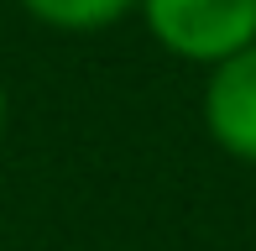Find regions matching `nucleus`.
<instances>
[{
    "label": "nucleus",
    "instance_id": "f257e3e1",
    "mask_svg": "<svg viewBox=\"0 0 256 251\" xmlns=\"http://www.w3.org/2000/svg\"><path fill=\"white\" fill-rule=\"evenodd\" d=\"M162 48L194 63H230L256 48V0H142Z\"/></svg>",
    "mask_w": 256,
    "mask_h": 251
},
{
    "label": "nucleus",
    "instance_id": "f03ea898",
    "mask_svg": "<svg viewBox=\"0 0 256 251\" xmlns=\"http://www.w3.org/2000/svg\"><path fill=\"white\" fill-rule=\"evenodd\" d=\"M204 120L225 152L256 162V48L214 68V78L204 89Z\"/></svg>",
    "mask_w": 256,
    "mask_h": 251
},
{
    "label": "nucleus",
    "instance_id": "7ed1b4c3",
    "mask_svg": "<svg viewBox=\"0 0 256 251\" xmlns=\"http://www.w3.org/2000/svg\"><path fill=\"white\" fill-rule=\"evenodd\" d=\"M32 16H42L48 26H63V32H94V26H110L131 0H21Z\"/></svg>",
    "mask_w": 256,
    "mask_h": 251
},
{
    "label": "nucleus",
    "instance_id": "20e7f679",
    "mask_svg": "<svg viewBox=\"0 0 256 251\" xmlns=\"http://www.w3.org/2000/svg\"><path fill=\"white\" fill-rule=\"evenodd\" d=\"M0 120H6V94H0Z\"/></svg>",
    "mask_w": 256,
    "mask_h": 251
}]
</instances>
